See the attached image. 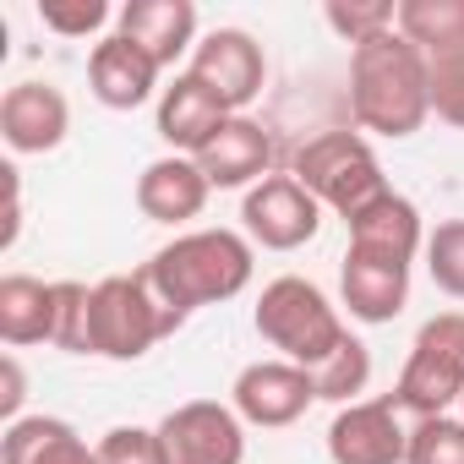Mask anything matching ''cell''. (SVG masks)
Listing matches in <instances>:
<instances>
[{
    "label": "cell",
    "instance_id": "6da1fadb",
    "mask_svg": "<svg viewBox=\"0 0 464 464\" xmlns=\"http://www.w3.org/2000/svg\"><path fill=\"white\" fill-rule=\"evenodd\" d=\"M257 274V252L241 229H186L169 246H159L142 263L148 290L164 301V312H175L180 323L202 306L236 301Z\"/></svg>",
    "mask_w": 464,
    "mask_h": 464
},
{
    "label": "cell",
    "instance_id": "7a4b0ae2",
    "mask_svg": "<svg viewBox=\"0 0 464 464\" xmlns=\"http://www.w3.org/2000/svg\"><path fill=\"white\" fill-rule=\"evenodd\" d=\"M350 115L377 137H415L431 115V61L393 28L350 50Z\"/></svg>",
    "mask_w": 464,
    "mask_h": 464
},
{
    "label": "cell",
    "instance_id": "3957f363",
    "mask_svg": "<svg viewBox=\"0 0 464 464\" xmlns=\"http://www.w3.org/2000/svg\"><path fill=\"white\" fill-rule=\"evenodd\" d=\"M252 323H257V334H263L285 361H295V366H306V372H317V366L350 339L339 306H334L312 279H301V274L268 279L263 295H257Z\"/></svg>",
    "mask_w": 464,
    "mask_h": 464
},
{
    "label": "cell",
    "instance_id": "277c9868",
    "mask_svg": "<svg viewBox=\"0 0 464 464\" xmlns=\"http://www.w3.org/2000/svg\"><path fill=\"white\" fill-rule=\"evenodd\" d=\"M175 328H180V317L164 312V301L148 290L142 268L110 274L88 290V355H99V361H142Z\"/></svg>",
    "mask_w": 464,
    "mask_h": 464
},
{
    "label": "cell",
    "instance_id": "5b68a950",
    "mask_svg": "<svg viewBox=\"0 0 464 464\" xmlns=\"http://www.w3.org/2000/svg\"><path fill=\"white\" fill-rule=\"evenodd\" d=\"M290 175L323 208H334L344 224L361 208H372L382 191H393L382 164H377V153H372V142L361 131H317V137H306L295 148V159H290Z\"/></svg>",
    "mask_w": 464,
    "mask_h": 464
},
{
    "label": "cell",
    "instance_id": "8992f818",
    "mask_svg": "<svg viewBox=\"0 0 464 464\" xmlns=\"http://www.w3.org/2000/svg\"><path fill=\"white\" fill-rule=\"evenodd\" d=\"M464 399V312H437L415 328L410 361L393 382V404L415 420L453 415Z\"/></svg>",
    "mask_w": 464,
    "mask_h": 464
},
{
    "label": "cell",
    "instance_id": "52a82bcc",
    "mask_svg": "<svg viewBox=\"0 0 464 464\" xmlns=\"http://www.w3.org/2000/svg\"><path fill=\"white\" fill-rule=\"evenodd\" d=\"M241 224L246 241L263 252H301L323 229V202L295 175H268L241 197Z\"/></svg>",
    "mask_w": 464,
    "mask_h": 464
},
{
    "label": "cell",
    "instance_id": "ba28073f",
    "mask_svg": "<svg viewBox=\"0 0 464 464\" xmlns=\"http://www.w3.org/2000/svg\"><path fill=\"white\" fill-rule=\"evenodd\" d=\"M186 72H191L229 115H246V104H252V99L263 93V82H268V55H263V44H257L246 28H213V34L197 39Z\"/></svg>",
    "mask_w": 464,
    "mask_h": 464
},
{
    "label": "cell",
    "instance_id": "9c48e42d",
    "mask_svg": "<svg viewBox=\"0 0 464 464\" xmlns=\"http://www.w3.org/2000/svg\"><path fill=\"white\" fill-rule=\"evenodd\" d=\"M229 404L246 426H263V431H279V426H295L312 404H317V377L285 355L274 361H252L241 366L236 388H229Z\"/></svg>",
    "mask_w": 464,
    "mask_h": 464
},
{
    "label": "cell",
    "instance_id": "30bf717a",
    "mask_svg": "<svg viewBox=\"0 0 464 464\" xmlns=\"http://www.w3.org/2000/svg\"><path fill=\"white\" fill-rule=\"evenodd\" d=\"M159 431L175 464H241L246 459V420L236 415V404H218V399L175 404L159 420Z\"/></svg>",
    "mask_w": 464,
    "mask_h": 464
},
{
    "label": "cell",
    "instance_id": "8fae6325",
    "mask_svg": "<svg viewBox=\"0 0 464 464\" xmlns=\"http://www.w3.org/2000/svg\"><path fill=\"white\" fill-rule=\"evenodd\" d=\"M404 410L388 399H355L328 420V459L334 464H404L410 431L399 420Z\"/></svg>",
    "mask_w": 464,
    "mask_h": 464
},
{
    "label": "cell",
    "instance_id": "7c38bea8",
    "mask_svg": "<svg viewBox=\"0 0 464 464\" xmlns=\"http://www.w3.org/2000/svg\"><path fill=\"white\" fill-rule=\"evenodd\" d=\"M72 131V104L55 82H12L0 93V137L12 153H55Z\"/></svg>",
    "mask_w": 464,
    "mask_h": 464
},
{
    "label": "cell",
    "instance_id": "4fadbf2b",
    "mask_svg": "<svg viewBox=\"0 0 464 464\" xmlns=\"http://www.w3.org/2000/svg\"><path fill=\"white\" fill-rule=\"evenodd\" d=\"M115 34L131 39L159 72H169L197 50V6L191 0H126L115 12Z\"/></svg>",
    "mask_w": 464,
    "mask_h": 464
},
{
    "label": "cell",
    "instance_id": "5bb4252c",
    "mask_svg": "<svg viewBox=\"0 0 464 464\" xmlns=\"http://www.w3.org/2000/svg\"><path fill=\"white\" fill-rule=\"evenodd\" d=\"M268 164H274V137L252 115H229L197 153V169L208 175L213 191H252L257 180H268Z\"/></svg>",
    "mask_w": 464,
    "mask_h": 464
},
{
    "label": "cell",
    "instance_id": "9a60e30c",
    "mask_svg": "<svg viewBox=\"0 0 464 464\" xmlns=\"http://www.w3.org/2000/svg\"><path fill=\"white\" fill-rule=\"evenodd\" d=\"M350 252L361 257H382V263H415V252H426V229H420V208L399 191H382L372 208H361L350 224Z\"/></svg>",
    "mask_w": 464,
    "mask_h": 464
},
{
    "label": "cell",
    "instance_id": "2e32d148",
    "mask_svg": "<svg viewBox=\"0 0 464 464\" xmlns=\"http://www.w3.org/2000/svg\"><path fill=\"white\" fill-rule=\"evenodd\" d=\"M208 197H213V186L197 169V159H186V153H164V159H153L137 175V208H142V218L169 224V229L191 224L208 208Z\"/></svg>",
    "mask_w": 464,
    "mask_h": 464
},
{
    "label": "cell",
    "instance_id": "e0dca14e",
    "mask_svg": "<svg viewBox=\"0 0 464 464\" xmlns=\"http://www.w3.org/2000/svg\"><path fill=\"white\" fill-rule=\"evenodd\" d=\"M159 77L164 72L131 39H121V34H110V39H99L88 50V88H93V99L104 110H137V104H148L153 88H159Z\"/></svg>",
    "mask_w": 464,
    "mask_h": 464
},
{
    "label": "cell",
    "instance_id": "ac0fdd59",
    "mask_svg": "<svg viewBox=\"0 0 464 464\" xmlns=\"http://www.w3.org/2000/svg\"><path fill=\"white\" fill-rule=\"evenodd\" d=\"M339 295H344V306H350L355 323H372V328L393 323L410 306V268L344 252V263H339Z\"/></svg>",
    "mask_w": 464,
    "mask_h": 464
},
{
    "label": "cell",
    "instance_id": "d6986e66",
    "mask_svg": "<svg viewBox=\"0 0 464 464\" xmlns=\"http://www.w3.org/2000/svg\"><path fill=\"white\" fill-rule=\"evenodd\" d=\"M229 121V110L191 77V72H175V82L159 93V137L169 142V153H186V159H197L208 142H213V131Z\"/></svg>",
    "mask_w": 464,
    "mask_h": 464
},
{
    "label": "cell",
    "instance_id": "ffe728a7",
    "mask_svg": "<svg viewBox=\"0 0 464 464\" xmlns=\"http://www.w3.org/2000/svg\"><path fill=\"white\" fill-rule=\"evenodd\" d=\"M55 328H61V279L55 285H44L34 274L0 279V339L12 350L55 344Z\"/></svg>",
    "mask_w": 464,
    "mask_h": 464
},
{
    "label": "cell",
    "instance_id": "44dd1931",
    "mask_svg": "<svg viewBox=\"0 0 464 464\" xmlns=\"http://www.w3.org/2000/svg\"><path fill=\"white\" fill-rule=\"evenodd\" d=\"M0 464H99V448L61 415H23L0 431Z\"/></svg>",
    "mask_w": 464,
    "mask_h": 464
},
{
    "label": "cell",
    "instance_id": "7402d4cb",
    "mask_svg": "<svg viewBox=\"0 0 464 464\" xmlns=\"http://www.w3.org/2000/svg\"><path fill=\"white\" fill-rule=\"evenodd\" d=\"M399 34L426 55H464V0H399Z\"/></svg>",
    "mask_w": 464,
    "mask_h": 464
},
{
    "label": "cell",
    "instance_id": "603a6c76",
    "mask_svg": "<svg viewBox=\"0 0 464 464\" xmlns=\"http://www.w3.org/2000/svg\"><path fill=\"white\" fill-rule=\"evenodd\" d=\"M312 377H317V399L344 410V404H355V393H366V382H372V350L350 334Z\"/></svg>",
    "mask_w": 464,
    "mask_h": 464
},
{
    "label": "cell",
    "instance_id": "cb8c5ba5",
    "mask_svg": "<svg viewBox=\"0 0 464 464\" xmlns=\"http://www.w3.org/2000/svg\"><path fill=\"white\" fill-rule=\"evenodd\" d=\"M323 17H328V28L350 50L366 44V39H377V34H393L399 28V6H393V0H328Z\"/></svg>",
    "mask_w": 464,
    "mask_h": 464
},
{
    "label": "cell",
    "instance_id": "d4e9b609",
    "mask_svg": "<svg viewBox=\"0 0 464 464\" xmlns=\"http://www.w3.org/2000/svg\"><path fill=\"white\" fill-rule=\"evenodd\" d=\"M426 274L448 301H464V218H442L426 236Z\"/></svg>",
    "mask_w": 464,
    "mask_h": 464
},
{
    "label": "cell",
    "instance_id": "484cf974",
    "mask_svg": "<svg viewBox=\"0 0 464 464\" xmlns=\"http://www.w3.org/2000/svg\"><path fill=\"white\" fill-rule=\"evenodd\" d=\"M404 464H464V420L459 415H431L410 426V453Z\"/></svg>",
    "mask_w": 464,
    "mask_h": 464
},
{
    "label": "cell",
    "instance_id": "4316f807",
    "mask_svg": "<svg viewBox=\"0 0 464 464\" xmlns=\"http://www.w3.org/2000/svg\"><path fill=\"white\" fill-rule=\"evenodd\" d=\"M93 448H99V464H175L159 426H110Z\"/></svg>",
    "mask_w": 464,
    "mask_h": 464
},
{
    "label": "cell",
    "instance_id": "83f0119b",
    "mask_svg": "<svg viewBox=\"0 0 464 464\" xmlns=\"http://www.w3.org/2000/svg\"><path fill=\"white\" fill-rule=\"evenodd\" d=\"M115 12L104 6V0H39V23L61 39H88L110 23Z\"/></svg>",
    "mask_w": 464,
    "mask_h": 464
},
{
    "label": "cell",
    "instance_id": "f1b7e54d",
    "mask_svg": "<svg viewBox=\"0 0 464 464\" xmlns=\"http://www.w3.org/2000/svg\"><path fill=\"white\" fill-rule=\"evenodd\" d=\"M431 115L464 131V55L431 61Z\"/></svg>",
    "mask_w": 464,
    "mask_h": 464
},
{
    "label": "cell",
    "instance_id": "f546056e",
    "mask_svg": "<svg viewBox=\"0 0 464 464\" xmlns=\"http://www.w3.org/2000/svg\"><path fill=\"white\" fill-rule=\"evenodd\" d=\"M88 290L77 279H61V328H55V350L66 355H88Z\"/></svg>",
    "mask_w": 464,
    "mask_h": 464
},
{
    "label": "cell",
    "instance_id": "4dcf8cb0",
    "mask_svg": "<svg viewBox=\"0 0 464 464\" xmlns=\"http://www.w3.org/2000/svg\"><path fill=\"white\" fill-rule=\"evenodd\" d=\"M0 377H6V388H0V415H6V426H12V420H23V399H28L23 361H17V355H6V361H0Z\"/></svg>",
    "mask_w": 464,
    "mask_h": 464
},
{
    "label": "cell",
    "instance_id": "1f68e13d",
    "mask_svg": "<svg viewBox=\"0 0 464 464\" xmlns=\"http://www.w3.org/2000/svg\"><path fill=\"white\" fill-rule=\"evenodd\" d=\"M459 420H464V399H459Z\"/></svg>",
    "mask_w": 464,
    "mask_h": 464
}]
</instances>
